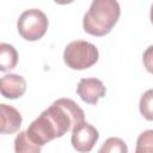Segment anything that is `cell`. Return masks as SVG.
I'll return each instance as SVG.
<instances>
[{"instance_id": "obj_1", "label": "cell", "mask_w": 153, "mask_h": 153, "mask_svg": "<svg viewBox=\"0 0 153 153\" xmlns=\"http://www.w3.org/2000/svg\"><path fill=\"white\" fill-rule=\"evenodd\" d=\"M85 122L82 109L69 98H60L45 109L26 129L29 137L43 147L49 141L63 136Z\"/></svg>"}, {"instance_id": "obj_2", "label": "cell", "mask_w": 153, "mask_h": 153, "mask_svg": "<svg viewBox=\"0 0 153 153\" xmlns=\"http://www.w3.org/2000/svg\"><path fill=\"white\" fill-rule=\"evenodd\" d=\"M121 16L117 0H93L82 19L84 30L97 37L108 35Z\"/></svg>"}, {"instance_id": "obj_3", "label": "cell", "mask_w": 153, "mask_h": 153, "mask_svg": "<svg viewBox=\"0 0 153 153\" xmlns=\"http://www.w3.org/2000/svg\"><path fill=\"white\" fill-rule=\"evenodd\" d=\"M99 57L98 49L94 44L76 39L71 42L63 51V61L71 69H86L92 67Z\"/></svg>"}, {"instance_id": "obj_4", "label": "cell", "mask_w": 153, "mask_h": 153, "mask_svg": "<svg viewBox=\"0 0 153 153\" xmlns=\"http://www.w3.org/2000/svg\"><path fill=\"white\" fill-rule=\"evenodd\" d=\"M17 29L19 35L26 41H38L42 38L48 29V18L38 8H30L24 11L18 22Z\"/></svg>"}, {"instance_id": "obj_5", "label": "cell", "mask_w": 153, "mask_h": 153, "mask_svg": "<svg viewBox=\"0 0 153 153\" xmlns=\"http://www.w3.org/2000/svg\"><path fill=\"white\" fill-rule=\"evenodd\" d=\"M98 137H99L98 130L92 124L87 122H82L72 130L71 142L75 151L86 153L93 148L94 143L98 141Z\"/></svg>"}, {"instance_id": "obj_6", "label": "cell", "mask_w": 153, "mask_h": 153, "mask_svg": "<svg viewBox=\"0 0 153 153\" xmlns=\"http://www.w3.org/2000/svg\"><path fill=\"white\" fill-rule=\"evenodd\" d=\"M106 88L104 84L96 78H84L76 86V93L87 104H97V102L105 96Z\"/></svg>"}, {"instance_id": "obj_7", "label": "cell", "mask_w": 153, "mask_h": 153, "mask_svg": "<svg viewBox=\"0 0 153 153\" xmlns=\"http://www.w3.org/2000/svg\"><path fill=\"white\" fill-rule=\"evenodd\" d=\"M20 112L7 104L0 105V131L1 134H13L19 130L22 126Z\"/></svg>"}, {"instance_id": "obj_8", "label": "cell", "mask_w": 153, "mask_h": 153, "mask_svg": "<svg viewBox=\"0 0 153 153\" xmlns=\"http://www.w3.org/2000/svg\"><path fill=\"white\" fill-rule=\"evenodd\" d=\"M1 94L7 99H17L26 91V81L22 75L6 74L1 78Z\"/></svg>"}, {"instance_id": "obj_9", "label": "cell", "mask_w": 153, "mask_h": 153, "mask_svg": "<svg viewBox=\"0 0 153 153\" xmlns=\"http://www.w3.org/2000/svg\"><path fill=\"white\" fill-rule=\"evenodd\" d=\"M18 53L13 45L8 43L0 44V71L6 72L11 71L17 66Z\"/></svg>"}, {"instance_id": "obj_10", "label": "cell", "mask_w": 153, "mask_h": 153, "mask_svg": "<svg viewBox=\"0 0 153 153\" xmlns=\"http://www.w3.org/2000/svg\"><path fill=\"white\" fill-rule=\"evenodd\" d=\"M42 147L29 137L26 130L20 131L14 139V151L17 153H39Z\"/></svg>"}, {"instance_id": "obj_11", "label": "cell", "mask_w": 153, "mask_h": 153, "mask_svg": "<svg viewBox=\"0 0 153 153\" xmlns=\"http://www.w3.org/2000/svg\"><path fill=\"white\" fill-rule=\"evenodd\" d=\"M139 109L147 121H153V88L147 90L140 98Z\"/></svg>"}, {"instance_id": "obj_12", "label": "cell", "mask_w": 153, "mask_h": 153, "mask_svg": "<svg viewBox=\"0 0 153 153\" xmlns=\"http://www.w3.org/2000/svg\"><path fill=\"white\" fill-rule=\"evenodd\" d=\"M136 153H153V129L142 131L136 141Z\"/></svg>"}, {"instance_id": "obj_13", "label": "cell", "mask_w": 153, "mask_h": 153, "mask_svg": "<svg viewBox=\"0 0 153 153\" xmlns=\"http://www.w3.org/2000/svg\"><path fill=\"white\" fill-rule=\"evenodd\" d=\"M100 153H127L128 147L126 142L120 137H109L104 145L99 148Z\"/></svg>"}, {"instance_id": "obj_14", "label": "cell", "mask_w": 153, "mask_h": 153, "mask_svg": "<svg viewBox=\"0 0 153 153\" xmlns=\"http://www.w3.org/2000/svg\"><path fill=\"white\" fill-rule=\"evenodd\" d=\"M142 61H143V66L146 67V69L153 74V45H149L142 56Z\"/></svg>"}, {"instance_id": "obj_15", "label": "cell", "mask_w": 153, "mask_h": 153, "mask_svg": "<svg viewBox=\"0 0 153 153\" xmlns=\"http://www.w3.org/2000/svg\"><path fill=\"white\" fill-rule=\"evenodd\" d=\"M56 4H59V5H67V4H71V2H73L74 0H54Z\"/></svg>"}, {"instance_id": "obj_16", "label": "cell", "mask_w": 153, "mask_h": 153, "mask_svg": "<svg viewBox=\"0 0 153 153\" xmlns=\"http://www.w3.org/2000/svg\"><path fill=\"white\" fill-rule=\"evenodd\" d=\"M151 22L153 24V4H152V7H151Z\"/></svg>"}]
</instances>
